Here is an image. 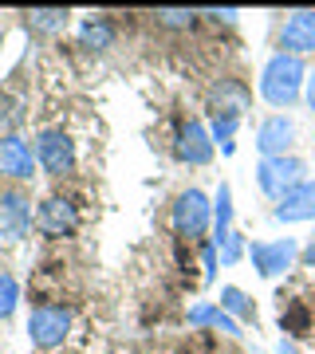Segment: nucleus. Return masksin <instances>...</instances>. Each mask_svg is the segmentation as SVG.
<instances>
[{"instance_id":"1","label":"nucleus","mask_w":315,"mask_h":354,"mask_svg":"<svg viewBox=\"0 0 315 354\" xmlns=\"http://www.w3.org/2000/svg\"><path fill=\"white\" fill-rule=\"evenodd\" d=\"M303 83H307L303 59L276 51L264 64V71H260V99H264L268 106H276V111H288L291 102L303 95Z\"/></svg>"},{"instance_id":"2","label":"nucleus","mask_w":315,"mask_h":354,"mask_svg":"<svg viewBox=\"0 0 315 354\" xmlns=\"http://www.w3.org/2000/svg\"><path fill=\"white\" fill-rule=\"evenodd\" d=\"M307 181V162L296 158V153H284V158H260L256 165V185L268 201H280L284 193H291L296 185Z\"/></svg>"},{"instance_id":"3","label":"nucleus","mask_w":315,"mask_h":354,"mask_svg":"<svg viewBox=\"0 0 315 354\" xmlns=\"http://www.w3.org/2000/svg\"><path fill=\"white\" fill-rule=\"evenodd\" d=\"M170 221H174V232L181 241H189V244L201 241L205 232H209V225H213V201H209L201 189H181L174 197Z\"/></svg>"},{"instance_id":"4","label":"nucleus","mask_w":315,"mask_h":354,"mask_svg":"<svg viewBox=\"0 0 315 354\" xmlns=\"http://www.w3.org/2000/svg\"><path fill=\"white\" fill-rule=\"evenodd\" d=\"M32 153H36V165L48 177H67L71 169H75V138H71L67 130H60V127L39 130Z\"/></svg>"},{"instance_id":"5","label":"nucleus","mask_w":315,"mask_h":354,"mask_svg":"<svg viewBox=\"0 0 315 354\" xmlns=\"http://www.w3.org/2000/svg\"><path fill=\"white\" fill-rule=\"evenodd\" d=\"M71 335V311L60 304H44L28 315V339L36 351H55Z\"/></svg>"},{"instance_id":"6","label":"nucleus","mask_w":315,"mask_h":354,"mask_svg":"<svg viewBox=\"0 0 315 354\" xmlns=\"http://www.w3.org/2000/svg\"><path fill=\"white\" fill-rule=\"evenodd\" d=\"M36 225L32 213V197L20 185L0 189V244H20L28 236V228Z\"/></svg>"},{"instance_id":"7","label":"nucleus","mask_w":315,"mask_h":354,"mask_svg":"<svg viewBox=\"0 0 315 354\" xmlns=\"http://www.w3.org/2000/svg\"><path fill=\"white\" fill-rule=\"evenodd\" d=\"M296 256H300V244L291 241V236H284V241H252L249 244V260L264 279L284 276Z\"/></svg>"},{"instance_id":"8","label":"nucleus","mask_w":315,"mask_h":354,"mask_svg":"<svg viewBox=\"0 0 315 354\" xmlns=\"http://www.w3.org/2000/svg\"><path fill=\"white\" fill-rule=\"evenodd\" d=\"M36 228L48 241H63L79 228V209L67 197H44L36 205Z\"/></svg>"},{"instance_id":"9","label":"nucleus","mask_w":315,"mask_h":354,"mask_svg":"<svg viewBox=\"0 0 315 354\" xmlns=\"http://www.w3.org/2000/svg\"><path fill=\"white\" fill-rule=\"evenodd\" d=\"M36 153H32L24 134H0V174L12 177L16 185H24L36 177Z\"/></svg>"},{"instance_id":"10","label":"nucleus","mask_w":315,"mask_h":354,"mask_svg":"<svg viewBox=\"0 0 315 354\" xmlns=\"http://www.w3.org/2000/svg\"><path fill=\"white\" fill-rule=\"evenodd\" d=\"M249 106H252V91L244 79L225 75L209 87V111H213V118H244Z\"/></svg>"},{"instance_id":"11","label":"nucleus","mask_w":315,"mask_h":354,"mask_svg":"<svg viewBox=\"0 0 315 354\" xmlns=\"http://www.w3.org/2000/svg\"><path fill=\"white\" fill-rule=\"evenodd\" d=\"M280 51L284 55H312L315 51V12L312 8H300V12H288V20L280 24V36H276Z\"/></svg>"},{"instance_id":"12","label":"nucleus","mask_w":315,"mask_h":354,"mask_svg":"<svg viewBox=\"0 0 315 354\" xmlns=\"http://www.w3.org/2000/svg\"><path fill=\"white\" fill-rule=\"evenodd\" d=\"M213 134L197 122V118H189L186 127L177 130V142H174V153H177V162H186V165H209L213 162Z\"/></svg>"},{"instance_id":"13","label":"nucleus","mask_w":315,"mask_h":354,"mask_svg":"<svg viewBox=\"0 0 315 354\" xmlns=\"http://www.w3.org/2000/svg\"><path fill=\"white\" fill-rule=\"evenodd\" d=\"M291 142H296V122L288 114H268L264 122L256 127L260 158H284V153H291Z\"/></svg>"},{"instance_id":"14","label":"nucleus","mask_w":315,"mask_h":354,"mask_svg":"<svg viewBox=\"0 0 315 354\" xmlns=\"http://www.w3.org/2000/svg\"><path fill=\"white\" fill-rule=\"evenodd\" d=\"M280 225H300V221H315V181L307 177L303 185H296L291 193H284L272 209Z\"/></svg>"},{"instance_id":"15","label":"nucleus","mask_w":315,"mask_h":354,"mask_svg":"<svg viewBox=\"0 0 315 354\" xmlns=\"http://www.w3.org/2000/svg\"><path fill=\"white\" fill-rule=\"evenodd\" d=\"M189 327H217V330H225V335H240V323L228 311H221L217 304H193L189 307Z\"/></svg>"},{"instance_id":"16","label":"nucleus","mask_w":315,"mask_h":354,"mask_svg":"<svg viewBox=\"0 0 315 354\" xmlns=\"http://www.w3.org/2000/svg\"><path fill=\"white\" fill-rule=\"evenodd\" d=\"M79 44L87 51H107L114 44V20L111 16H87L79 24Z\"/></svg>"},{"instance_id":"17","label":"nucleus","mask_w":315,"mask_h":354,"mask_svg":"<svg viewBox=\"0 0 315 354\" xmlns=\"http://www.w3.org/2000/svg\"><path fill=\"white\" fill-rule=\"evenodd\" d=\"M67 20H71L67 8H32V12H24V28L32 36H55V32L67 28Z\"/></svg>"},{"instance_id":"18","label":"nucleus","mask_w":315,"mask_h":354,"mask_svg":"<svg viewBox=\"0 0 315 354\" xmlns=\"http://www.w3.org/2000/svg\"><path fill=\"white\" fill-rule=\"evenodd\" d=\"M233 232V189L221 181V189L213 197V244H221Z\"/></svg>"},{"instance_id":"19","label":"nucleus","mask_w":315,"mask_h":354,"mask_svg":"<svg viewBox=\"0 0 315 354\" xmlns=\"http://www.w3.org/2000/svg\"><path fill=\"white\" fill-rule=\"evenodd\" d=\"M221 311H228L233 319H244V323H256V304L240 288H221Z\"/></svg>"},{"instance_id":"20","label":"nucleus","mask_w":315,"mask_h":354,"mask_svg":"<svg viewBox=\"0 0 315 354\" xmlns=\"http://www.w3.org/2000/svg\"><path fill=\"white\" fill-rule=\"evenodd\" d=\"M20 122H24V102L8 91H0V134H16Z\"/></svg>"},{"instance_id":"21","label":"nucleus","mask_w":315,"mask_h":354,"mask_svg":"<svg viewBox=\"0 0 315 354\" xmlns=\"http://www.w3.org/2000/svg\"><path fill=\"white\" fill-rule=\"evenodd\" d=\"M20 307V283L12 272H0V319H12Z\"/></svg>"},{"instance_id":"22","label":"nucleus","mask_w":315,"mask_h":354,"mask_svg":"<svg viewBox=\"0 0 315 354\" xmlns=\"http://www.w3.org/2000/svg\"><path fill=\"white\" fill-rule=\"evenodd\" d=\"M154 20H158V28H174V32H181V28L197 24V12H189V8H158Z\"/></svg>"},{"instance_id":"23","label":"nucleus","mask_w":315,"mask_h":354,"mask_svg":"<svg viewBox=\"0 0 315 354\" xmlns=\"http://www.w3.org/2000/svg\"><path fill=\"white\" fill-rule=\"evenodd\" d=\"M217 256H221V264H237L240 256H249V244H244V236H240V232H228L225 241L217 244Z\"/></svg>"},{"instance_id":"24","label":"nucleus","mask_w":315,"mask_h":354,"mask_svg":"<svg viewBox=\"0 0 315 354\" xmlns=\"http://www.w3.org/2000/svg\"><path fill=\"white\" fill-rule=\"evenodd\" d=\"M240 118H213V127H209V134H213V142H221V146H228L233 142V134H237Z\"/></svg>"},{"instance_id":"25","label":"nucleus","mask_w":315,"mask_h":354,"mask_svg":"<svg viewBox=\"0 0 315 354\" xmlns=\"http://www.w3.org/2000/svg\"><path fill=\"white\" fill-rule=\"evenodd\" d=\"M201 260H205V283H213L217 260H221V256H217V244H213V241H205V244H201Z\"/></svg>"},{"instance_id":"26","label":"nucleus","mask_w":315,"mask_h":354,"mask_svg":"<svg viewBox=\"0 0 315 354\" xmlns=\"http://www.w3.org/2000/svg\"><path fill=\"white\" fill-rule=\"evenodd\" d=\"M303 95H307V106L315 111V71H307V83H303Z\"/></svg>"},{"instance_id":"27","label":"nucleus","mask_w":315,"mask_h":354,"mask_svg":"<svg viewBox=\"0 0 315 354\" xmlns=\"http://www.w3.org/2000/svg\"><path fill=\"white\" fill-rule=\"evenodd\" d=\"M205 16H213V20H225V24H233V20H237V12H233V8H221V12H205Z\"/></svg>"},{"instance_id":"28","label":"nucleus","mask_w":315,"mask_h":354,"mask_svg":"<svg viewBox=\"0 0 315 354\" xmlns=\"http://www.w3.org/2000/svg\"><path fill=\"white\" fill-rule=\"evenodd\" d=\"M303 264H307V268H315V241L307 244V248H303Z\"/></svg>"},{"instance_id":"29","label":"nucleus","mask_w":315,"mask_h":354,"mask_svg":"<svg viewBox=\"0 0 315 354\" xmlns=\"http://www.w3.org/2000/svg\"><path fill=\"white\" fill-rule=\"evenodd\" d=\"M276 354H296V342H291V339H280Z\"/></svg>"}]
</instances>
